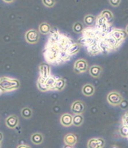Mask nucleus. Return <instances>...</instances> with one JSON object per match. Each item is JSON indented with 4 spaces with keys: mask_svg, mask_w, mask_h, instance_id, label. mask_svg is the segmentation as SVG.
I'll return each instance as SVG.
<instances>
[{
    "mask_svg": "<svg viewBox=\"0 0 128 148\" xmlns=\"http://www.w3.org/2000/svg\"><path fill=\"white\" fill-rule=\"evenodd\" d=\"M75 42L68 36L60 33L57 28H52L43 49L44 58L48 64L54 66L69 61L72 58L69 49Z\"/></svg>",
    "mask_w": 128,
    "mask_h": 148,
    "instance_id": "f257e3e1",
    "label": "nucleus"
},
{
    "mask_svg": "<svg viewBox=\"0 0 128 148\" xmlns=\"http://www.w3.org/2000/svg\"><path fill=\"white\" fill-rule=\"evenodd\" d=\"M19 80L9 77H0V87L5 91H12L20 88Z\"/></svg>",
    "mask_w": 128,
    "mask_h": 148,
    "instance_id": "f03ea898",
    "label": "nucleus"
},
{
    "mask_svg": "<svg viewBox=\"0 0 128 148\" xmlns=\"http://www.w3.org/2000/svg\"><path fill=\"white\" fill-rule=\"evenodd\" d=\"M123 99L122 95L117 91H110L107 95V102L112 106H119Z\"/></svg>",
    "mask_w": 128,
    "mask_h": 148,
    "instance_id": "7ed1b4c3",
    "label": "nucleus"
},
{
    "mask_svg": "<svg viewBox=\"0 0 128 148\" xmlns=\"http://www.w3.org/2000/svg\"><path fill=\"white\" fill-rule=\"evenodd\" d=\"M111 26V24L108 22L104 17H102L101 15L98 16L96 18L95 21V27L99 30L104 32V33H109L110 32V28Z\"/></svg>",
    "mask_w": 128,
    "mask_h": 148,
    "instance_id": "20e7f679",
    "label": "nucleus"
},
{
    "mask_svg": "<svg viewBox=\"0 0 128 148\" xmlns=\"http://www.w3.org/2000/svg\"><path fill=\"white\" fill-rule=\"evenodd\" d=\"M89 69V64L87 60L84 58H80L75 62L74 66H73V70L75 73L82 74L88 71Z\"/></svg>",
    "mask_w": 128,
    "mask_h": 148,
    "instance_id": "39448f33",
    "label": "nucleus"
},
{
    "mask_svg": "<svg viewBox=\"0 0 128 148\" xmlns=\"http://www.w3.org/2000/svg\"><path fill=\"white\" fill-rule=\"evenodd\" d=\"M25 39L29 44H37L40 39V33L36 29H29L25 34Z\"/></svg>",
    "mask_w": 128,
    "mask_h": 148,
    "instance_id": "423d86ee",
    "label": "nucleus"
},
{
    "mask_svg": "<svg viewBox=\"0 0 128 148\" xmlns=\"http://www.w3.org/2000/svg\"><path fill=\"white\" fill-rule=\"evenodd\" d=\"M70 109L73 114H83L86 110V106L84 102L81 100L74 101L71 104Z\"/></svg>",
    "mask_w": 128,
    "mask_h": 148,
    "instance_id": "0eeeda50",
    "label": "nucleus"
},
{
    "mask_svg": "<svg viewBox=\"0 0 128 148\" xmlns=\"http://www.w3.org/2000/svg\"><path fill=\"white\" fill-rule=\"evenodd\" d=\"M110 34L111 35L112 37L114 38L116 41H117L121 44L123 42L124 40L126 38L127 36L125 30L122 29H116V28L110 31Z\"/></svg>",
    "mask_w": 128,
    "mask_h": 148,
    "instance_id": "6e6552de",
    "label": "nucleus"
},
{
    "mask_svg": "<svg viewBox=\"0 0 128 148\" xmlns=\"http://www.w3.org/2000/svg\"><path fill=\"white\" fill-rule=\"evenodd\" d=\"M105 140L102 138H91L88 142V148H102L105 146Z\"/></svg>",
    "mask_w": 128,
    "mask_h": 148,
    "instance_id": "1a4fd4ad",
    "label": "nucleus"
},
{
    "mask_svg": "<svg viewBox=\"0 0 128 148\" xmlns=\"http://www.w3.org/2000/svg\"><path fill=\"white\" fill-rule=\"evenodd\" d=\"M40 77L42 78L46 79L51 75V67L49 64H41L39 66Z\"/></svg>",
    "mask_w": 128,
    "mask_h": 148,
    "instance_id": "9d476101",
    "label": "nucleus"
},
{
    "mask_svg": "<svg viewBox=\"0 0 128 148\" xmlns=\"http://www.w3.org/2000/svg\"><path fill=\"white\" fill-rule=\"evenodd\" d=\"M73 116L70 114L65 113L63 114L60 117V123L62 124L64 127H70L73 125Z\"/></svg>",
    "mask_w": 128,
    "mask_h": 148,
    "instance_id": "9b49d317",
    "label": "nucleus"
},
{
    "mask_svg": "<svg viewBox=\"0 0 128 148\" xmlns=\"http://www.w3.org/2000/svg\"><path fill=\"white\" fill-rule=\"evenodd\" d=\"M83 95L86 97H92L95 92V87L91 83H86L82 87Z\"/></svg>",
    "mask_w": 128,
    "mask_h": 148,
    "instance_id": "f8f14e48",
    "label": "nucleus"
},
{
    "mask_svg": "<svg viewBox=\"0 0 128 148\" xmlns=\"http://www.w3.org/2000/svg\"><path fill=\"white\" fill-rule=\"evenodd\" d=\"M89 75H91L92 77L97 78V77H100L101 76V75H102V68L100 66L93 65L89 67Z\"/></svg>",
    "mask_w": 128,
    "mask_h": 148,
    "instance_id": "ddd939ff",
    "label": "nucleus"
},
{
    "mask_svg": "<svg viewBox=\"0 0 128 148\" xmlns=\"http://www.w3.org/2000/svg\"><path fill=\"white\" fill-rule=\"evenodd\" d=\"M18 122H19V119H18V116L15 115H11L9 116L6 119L5 121V123H6V125L9 127V128H15V127L18 126Z\"/></svg>",
    "mask_w": 128,
    "mask_h": 148,
    "instance_id": "4468645a",
    "label": "nucleus"
},
{
    "mask_svg": "<svg viewBox=\"0 0 128 148\" xmlns=\"http://www.w3.org/2000/svg\"><path fill=\"white\" fill-rule=\"evenodd\" d=\"M57 77L54 76V75H51L50 76L48 77L45 80V83L47 86L48 88L49 91H55L56 84H57Z\"/></svg>",
    "mask_w": 128,
    "mask_h": 148,
    "instance_id": "2eb2a0df",
    "label": "nucleus"
},
{
    "mask_svg": "<svg viewBox=\"0 0 128 148\" xmlns=\"http://www.w3.org/2000/svg\"><path fill=\"white\" fill-rule=\"evenodd\" d=\"M64 142H65V145H68V146H74L77 143L76 136L73 134H67V135H65Z\"/></svg>",
    "mask_w": 128,
    "mask_h": 148,
    "instance_id": "dca6fc26",
    "label": "nucleus"
},
{
    "mask_svg": "<svg viewBox=\"0 0 128 148\" xmlns=\"http://www.w3.org/2000/svg\"><path fill=\"white\" fill-rule=\"evenodd\" d=\"M51 26L47 22H42L41 23L39 26V32L40 33H42L43 35L50 34L51 31Z\"/></svg>",
    "mask_w": 128,
    "mask_h": 148,
    "instance_id": "f3484780",
    "label": "nucleus"
},
{
    "mask_svg": "<svg viewBox=\"0 0 128 148\" xmlns=\"http://www.w3.org/2000/svg\"><path fill=\"white\" fill-rule=\"evenodd\" d=\"M45 80L46 79L42 78V77H39V78H38L37 82V88L40 91H42V92H47V91H49L47 86L46 85V83H45Z\"/></svg>",
    "mask_w": 128,
    "mask_h": 148,
    "instance_id": "a211bd4d",
    "label": "nucleus"
},
{
    "mask_svg": "<svg viewBox=\"0 0 128 148\" xmlns=\"http://www.w3.org/2000/svg\"><path fill=\"white\" fill-rule=\"evenodd\" d=\"M31 140L33 144L37 145H39L42 143L43 142V136L40 133H35L32 134L31 137Z\"/></svg>",
    "mask_w": 128,
    "mask_h": 148,
    "instance_id": "6ab92c4d",
    "label": "nucleus"
},
{
    "mask_svg": "<svg viewBox=\"0 0 128 148\" xmlns=\"http://www.w3.org/2000/svg\"><path fill=\"white\" fill-rule=\"evenodd\" d=\"M66 86V81L64 78L62 77H57V84H56L55 91H62L65 89Z\"/></svg>",
    "mask_w": 128,
    "mask_h": 148,
    "instance_id": "aec40b11",
    "label": "nucleus"
},
{
    "mask_svg": "<svg viewBox=\"0 0 128 148\" xmlns=\"http://www.w3.org/2000/svg\"><path fill=\"white\" fill-rule=\"evenodd\" d=\"M84 122V116L82 114H75L73 116V125L77 127H79Z\"/></svg>",
    "mask_w": 128,
    "mask_h": 148,
    "instance_id": "412c9836",
    "label": "nucleus"
},
{
    "mask_svg": "<svg viewBox=\"0 0 128 148\" xmlns=\"http://www.w3.org/2000/svg\"><path fill=\"white\" fill-rule=\"evenodd\" d=\"M100 15L102 17L107 20L110 24H112L113 22V20H114V15L112 13L111 11H110L109 10H102V13H100Z\"/></svg>",
    "mask_w": 128,
    "mask_h": 148,
    "instance_id": "4be33fe9",
    "label": "nucleus"
},
{
    "mask_svg": "<svg viewBox=\"0 0 128 148\" xmlns=\"http://www.w3.org/2000/svg\"><path fill=\"white\" fill-rule=\"evenodd\" d=\"M80 49H81V46L75 41L69 49V54L73 57V56H75L77 53H78Z\"/></svg>",
    "mask_w": 128,
    "mask_h": 148,
    "instance_id": "5701e85b",
    "label": "nucleus"
},
{
    "mask_svg": "<svg viewBox=\"0 0 128 148\" xmlns=\"http://www.w3.org/2000/svg\"><path fill=\"white\" fill-rule=\"evenodd\" d=\"M85 25L88 27H92L94 24H95L96 18L92 15H86L84 19Z\"/></svg>",
    "mask_w": 128,
    "mask_h": 148,
    "instance_id": "b1692460",
    "label": "nucleus"
},
{
    "mask_svg": "<svg viewBox=\"0 0 128 148\" xmlns=\"http://www.w3.org/2000/svg\"><path fill=\"white\" fill-rule=\"evenodd\" d=\"M84 29V27L83 26V24L80 21H77V22H75L73 25V30L74 33H82L83 30Z\"/></svg>",
    "mask_w": 128,
    "mask_h": 148,
    "instance_id": "393cba45",
    "label": "nucleus"
},
{
    "mask_svg": "<svg viewBox=\"0 0 128 148\" xmlns=\"http://www.w3.org/2000/svg\"><path fill=\"white\" fill-rule=\"evenodd\" d=\"M21 113L22 116H23L24 118H25V119H29V118H31L32 116V109L29 108L28 107L22 108Z\"/></svg>",
    "mask_w": 128,
    "mask_h": 148,
    "instance_id": "a878e982",
    "label": "nucleus"
},
{
    "mask_svg": "<svg viewBox=\"0 0 128 148\" xmlns=\"http://www.w3.org/2000/svg\"><path fill=\"white\" fill-rule=\"evenodd\" d=\"M119 134L122 137L127 138V135H128V126L123 125L122 127H120Z\"/></svg>",
    "mask_w": 128,
    "mask_h": 148,
    "instance_id": "bb28decb",
    "label": "nucleus"
},
{
    "mask_svg": "<svg viewBox=\"0 0 128 148\" xmlns=\"http://www.w3.org/2000/svg\"><path fill=\"white\" fill-rule=\"evenodd\" d=\"M42 3L48 8H52L55 5V0H42Z\"/></svg>",
    "mask_w": 128,
    "mask_h": 148,
    "instance_id": "cd10ccee",
    "label": "nucleus"
},
{
    "mask_svg": "<svg viewBox=\"0 0 128 148\" xmlns=\"http://www.w3.org/2000/svg\"><path fill=\"white\" fill-rule=\"evenodd\" d=\"M122 125H125L128 126V111H126V112L124 114V115L122 116Z\"/></svg>",
    "mask_w": 128,
    "mask_h": 148,
    "instance_id": "c85d7f7f",
    "label": "nucleus"
},
{
    "mask_svg": "<svg viewBox=\"0 0 128 148\" xmlns=\"http://www.w3.org/2000/svg\"><path fill=\"white\" fill-rule=\"evenodd\" d=\"M119 106L121 108L124 109V110H125V109H127L128 108V101L124 99L122 101V103H120Z\"/></svg>",
    "mask_w": 128,
    "mask_h": 148,
    "instance_id": "c756f323",
    "label": "nucleus"
},
{
    "mask_svg": "<svg viewBox=\"0 0 128 148\" xmlns=\"http://www.w3.org/2000/svg\"><path fill=\"white\" fill-rule=\"evenodd\" d=\"M121 0H109V3L114 7H117L119 5Z\"/></svg>",
    "mask_w": 128,
    "mask_h": 148,
    "instance_id": "7c9ffc66",
    "label": "nucleus"
},
{
    "mask_svg": "<svg viewBox=\"0 0 128 148\" xmlns=\"http://www.w3.org/2000/svg\"><path fill=\"white\" fill-rule=\"evenodd\" d=\"M17 148H31V147L26 145H18V146L17 147Z\"/></svg>",
    "mask_w": 128,
    "mask_h": 148,
    "instance_id": "2f4dec72",
    "label": "nucleus"
},
{
    "mask_svg": "<svg viewBox=\"0 0 128 148\" xmlns=\"http://www.w3.org/2000/svg\"><path fill=\"white\" fill-rule=\"evenodd\" d=\"M4 2H7V3H11V2H13L14 0H3Z\"/></svg>",
    "mask_w": 128,
    "mask_h": 148,
    "instance_id": "473e14b6",
    "label": "nucleus"
},
{
    "mask_svg": "<svg viewBox=\"0 0 128 148\" xmlns=\"http://www.w3.org/2000/svg\"><path fill=\"white\" fill-rule=\"evenodd\" d=\"M2 139H3V135H2V134L0 132V142H2Z\"/></svg>",
    "mask_w": 128,
    "mask_h": 148,
    "instance_id": "72a5a7b5",
    "label": "nucleus"
},
{
    "mask_svg": "<svg viewBox=\"0 0 128 148\" xmlns=\"http://www.w3.org/2000/svg\"><path fill=\"white\" fill-rule=\"evenodd\" d=\"M4 92H5V91H4V90L2 89V88H1V87H0V95H2Z\"/></svg>",
    "mask_w": 128,
    "mask_h": 148,
    "instance_id": "f704fd0d",
    "label": "nucleus"
},
{
    "mask_svg": "<svg viewBox=\"0 0 128 148\" xmlns=\"http://www.w3.org/2000/svg\"><path fill=\"white\" fill-rule=\"evenodd\" d=\"M125 31H126L127 34L128 35V25L126 26V28H125Z\"/></svg>",
    "mask_w": 128,
    "mask_h": 148,
    "instance_id": "c9c22d12",
    "label": "nucleus"
},
{
    "mask_svg": "<svg viewBox=\"0 0 128 148\" xmlns=\"http://www.w3.org/2000/svg\"><path fill=\"white\" fill-rule=\"evenodd\" d=\"M111 148H119V147L117 146H116V145H114V146H112Z\"/></svg>",
    "mask_w": 128,
    "mask_h": 148,
    "instance_id": "e433bc0d",
    "label": "nucleus"
},
{
    "mask_svg": "<svg viewBox=\"0 0 128 148\" xmlns=\"http://www.w3.org/2000/svg\"><path fill=\"white\" fill-rule=\"evenodd\" d=\"M66 148H73V147H66Z\"/></svg>",
    "mask_w": 128,
    "mask_h": 148,
    "instance_id": "4c0bfd02",
    "label": "nucleus"
},
{
    "mask_svg": "<svg viewBox=\"0 0 128 148\" xmlns=\"http://www.w3.org/2000/svg\"><path fill=\"white\" fill-rule=\"evenodd\" d=\"M0 147H1V142H0Z\"/></svg>",
    "mask_w": 128,
    "mask_h": 148,
    "instance_id": "58836bf2",
    "label": "nucleus"
},
{
    "mask_svg": "<svg viewBox=\"0 0 128 148\" xmlns=\"http://www.w3.org/2000/svg\"><path fill=\"white\" fill-rule=\"evenodd\" d=\"M127 138H128V135H127Z\"/></svg>",
    "mask_w": 128,
    "mask_h": 148,
    "instance_id": "ea45409f",
    "label": "nucleus"
}]
</instances>
